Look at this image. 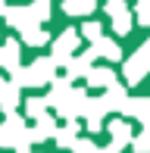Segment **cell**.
<instances>
[{
	"instance_id": "6da1fadb",
	"label": "cell",
	"mask_w": 150,
	"mask_h": 153,
	"mask_svg": "<svg viewBox=\"0 0 150 153\" xmlns=\"http://www.w3.org/2000/svg\"><path fill=\"white\" fill-rule=\"evenodd\" d=\"M56 81V62L50 56H38L35 62L28 66H19L13 72V85L22 91V88H44V85H53Z\"/></svg>"
},
{
	"instance_id": "7a4b0ae2",
	"label": "cell",
	"mask_w": 150,
	"mask_h": 153,
	"mask_svg": "<svg viewBox=\"0 0 150 153\" xmlns=\"http://www.w3.org/2000/svg\"><path fill=\"white\" fill-rule=\"evenodd\" d=\"M78 44H81V31H75V28L59 31V38L53 41V53H50V59L56 62V66H69L72 56H75V50H78Z\"/></svg>"
},
{
	"instance_id": "3957f363",
	"label": "cell",
	"mask_w": 150,
	"mask_h": 153,
	"mask_svg": "<svg viewBox=\"0 0 150 153\" xmlns=\"http://www.w3.org/2000/svg\"><path fill=\"white\" fill-rule=\"evenodd\" d=\"M125 85H141V81L147 78V72H150V53L147 50H134L131 56L125 59Z\"/></svg>"
},
{
	"instance_id": "277c9868",
	"label": "cell",
	"mask_w": 150,
	"mask_h": 153,
	"mask_svg": "<svg viewBox=\"0 0 150 153\" xmlns=\"http://www.w3.org/2000/svg\"><path fill=\"white\" fill-rule=\"evenodd\" d=\"M88 100H91V97H88L85 88H72V94L66 97V103L56 109V113L63 116L66 122H78L81 116H85V109H88Z\"/></svg>"
},
{
	"instance_id": "5b68a950",
	"label": "cell",
	"mask_w": 150,
	"mask_h": 153,
	"mask_svg": "<svg viewBox=\"0 0 150 153\" xmlns=\"http://www.w3.org/2000/svg\"><path fill=\"white\" fill-rule=\"evenodd\" d=\"M3 19H6V25L16 28V31H28V28H35V25H41L35 19V13H31V6H10Z\"/></svg>"
},
{
	"instance_id": "8992f818",
	"label": "cell",
	"mask_w": 150,
	"mask_h": 153,
	"mask_svg": "<svg viewBox=\"0 0 150 153\" xmlns=\"http://www.w3.org/2000/svg\"><path fill=\"white\" fill-rule=\"evenodd\" d=\"M94 59H97V50H94V47L85 50V53H78V56H72V62L66 66V78L72 81V78H81V75L88 78L91 69H94Z\"/></svg>"
},
{
	"instance_id": "52a82bcc",
	"label": "cell",
	"mask_w": 150,
	"mask_h": 153,
	"mask_svg": "<svg viewBox=\"0 0 150 153\" xmlns=\"http://www.w3.org/2000/svg\"><path fill=\"white\" fill-rule=\"evenodd\" d=\"M106 131H110V144L116 150H125V144H134V134H131V125L125 119H113L106 125Z\"/></svg>"
},
{
	"instance_id": "ba28073f",
	"label": "cell",
	"mask_w": 150,
	"mask_h": 153,
	"mask_svg": "<svg viewBox=\"0 0 150 153\" xmlns=\"http://www.w3.org/2000/svg\"><path fill=\"white\" fill-rule=\"evenodd\" d=\"M103 116H106L103 100H100V97H91L85 116H81V119H85V128H88V131H100V128H103Z\"/></svg>"
},
{
	"instance_id": "9c48e42d",
	"label": "cell",
	"mask_w": 150,
	"mask_h": 153,
	"mask_svg": "<svg viewBox=\"0 0 150 153\" xmlns=\"http://www.w3.org/2000/svg\"><path fill=\"white\" fill-rule=\"evenodd\" d=\"M19 41L16 38H6L0 41V69H6V72H16L19 69Z\"/></svg>"
},
{
	"instance_id": "30bf717a",
	"label": "cell",
	"mask_w": 150,
	"mask_h": 153,
	"mask_svg": "<svg viewBox=\"0 0 150 153\" xmlns=\"http://www.w3.org/2000/svg\"><path fill=\"white\" fill-rule=\"evenodd\" d=\"M100 100H103V106H106V113H110V109H125L128 106V100H131V97L125 94V85H119V81H116L113 88H106L103 94H100Z\"/></svg>"
},
{
	"instance_id": "8fae6325",
	"label": "cell",
	"mask_w": 150,
	"mask_h": 153,
	"mask_svg": "<svg viewBox=\"0 0 150 153\" xmlns=\"http://www.w3.org/2000/svg\"><path fill=\"white\" fill-rule=\"evenodd\" d=\"M125 119H138L141 125H150V97H131L128 106L122 109Z\"/></svg>"
},
{
	"instance_id": "7c38bea8",
	"label": "cell",
	"mask_w": 150,
	"mask_h": 153,
	"mask_svg": "<svg viewBox=\"0 0 150 153\" xmlns=\"http://www.w3.org/2000/svg\"><path fill=\"white\" fill-rule=\"evenodd\" d=\"M69 94H72V81H69V78H56V81L50 85V94H44V97H47V103H50L53 109H59Z\"/></svg>"
},
{
	"instance_id": "4fadbf2b",
	"label": "cell",
	"mask_w": 150,
	"mask_h": 153,
	"mask_svg": "<svg viewBox=\"0 0 150 153\" xmlns=\"http://www.w3.org/2000/svg\"><path fill=\"white\" fill-rule=\"evenodd\" d=\"M19 88L13 85V81H6V85H0V109H3L6 116H13L16 113V106H19Z\"/></svg>"
},
{
	"instance_id": "5bb4252c",
	"label": "cell",
	"mask_w": 150,
	"mask_h": 153,
	"mask_svg": "<svg viewBox=\"0 0 150 153\" xmlns=\"http://www.w3.org/2000/svg\"><path fill=\"white\" fill-rule=\"evenodd\" d=\"M88 85H91V88H103V91H106V88L116 85V72H113V69H103V66H94L91 75H88Z\"/></svg>"
},
{
	"instance_id": "9a60e30c",
	"label": "cell",
	"mask_w": 150,
	"mask_h": 153,
	"mask_svg": "<svg viewBox=\"0 0 150 153\" xmlns=\"http://www.w3.org/2000/svg\"><path fill=\"white\" fill-rule=\"evenodd\" d=\"M78 128H81L78 122H66L63 128L56 131V137H53V141H56V147H63V150H72V147H75V141H78Z\"/></svg>"
},
{
	"instance_id": "2e32d148",
	"label": "cell",
	"mask_w": 150,
	"mask_h": 153,
	"mask_svg": "<svg viewBox=\"0 0 150 153\" xmlns=\"http://www.w3.org/2000/svg\"><path fill=\"white\" fill-rule=\"evenodd\" d=\"M94 50H97V56H103L106 62H119L122 59V47L116 44L113 38H103V41H97V44H91Z\"/></svg>"
},
{
	"instance_id": "e0dca14e",
	"label": "cell",
	"mask_w": 150,
	"mask_h": 153,
	"mask_svg": "<svg viewBox=\"0 0 150 153\" xmlns=\"http://www.w3.org/2000/svg\"><path fill=\"white\" fill-rule=\"evenodd\" d=\"M97 10V0H63V13L66 16H91Z\"/></svg>"
},
{
	"instance_id": "ac0fdd59",
	"label": "cell",
	"mask_w": 150,
	"mask_h": 153,
	"mask_svg": "<svg viewBox=\"0 0 150 153\" xmlns=\"http://www.w3.org/2000/svg\"><path fill=\"white\" fill-rule=\"evenodd\" d=\"M47 106H50L47 97H28V100H25V116L35 119V122H41L44 116H50V113H47Z\"/></svg>"
},
{
	"instance_id": "d6986e66",
	"label": "cell",
	"mask_w": 150,
	"mask_h": 153,
	"mask_svg": "<svg viewBox=\"0 0 150 153\" xmlns=\"http://www.w3.org/2000/svg\"><path fill=\"white\" fill-rule=\"evenodd\" d=\"M56 119H50V116H44L35 128H31V141H47V137H56Z\"/></svg>"
},
{
	"instance_id": "ffe728a7",
	"label": "cell",
	"mask_w": 150,
	"mask_h": 153,
	"mask_svg": "<svg viewBox=\"0 0 150 153\" xmlns=\"http://www.w3.org/2000/svg\"><path fill=\"white\" fill-rule=\"evenodd\" d=\"M22 41L28 47H44L47 41H50V34H47L44 28H41V25H35V28H28V31H22Z\"/></svg>"
},
{
	"instance_id": "44dd1931",
	"label": "cell",
	"mask_w": 150,
	"mask_h": 153,
	"mask_svg": "<svg viewBox=\"0 0 150 153\" xmlns=\"http://www.w3.org/2000/svg\"><path fill=\"white\" fill-rule=\"evenodd\" d=\"M81 38H88L91 44L103 41V25H100V22H94V19H88V22L81 25Z\"/></svg>"
},
{
	"instance_id": "7402d4cb",
	"label": "cell",
	"mask_w": 150,
	"mask_h": 153,
	"mask_svg": "<svg viewBox=\"0 0 150 153\" xmlns=\"http://www.w3.org/2000/svg\"><path fill=\"white\" fill-rule=\"evenodd\" d=\"M134 22L150 28V0H138L134 3Z\"/></svg>"
},
{
	"instance_id": "603a6c76",
	"label": "cell",
	"mask_w": 150,
	"mask_h": 153,
	"mask_svg": "<svg viewBox=\"0 0 150 153\" xmlns=\"http://www.w3.org/2000/svg\"><path fill=\"white\" fill-rule=\"evenodd\" d=\"M138 153H150V125H144V128L134 134V144H131Z\"/></svg>"
},
{
	"instance_id": "cb8c5ba5",
	"label": "cell",
	"mask_w": 150,
	"mask_h": 153,
	"mask_svg": "<svg viewBox=\"0 0 150 153\" xmlns=\"http://www.w3.org/2000/svg\"><path fill=\"white\" fill-rule=\"evenodd\" d=\"M103 13L110 19H119V16L128 13V6H125V0H106V3H103Z\"/></svg>"
},
{
	"instance_id": "d4e9b609",
	"label": "cell",
	"mask_w": 150,
	"mask_h": 153,
	"mask_svg": "<svg viewBox=\"0 0 150 153\" xmlns=\"http://www.w3.org/2000/svg\"><path fill=\"white\" fill-rule=\"evenodd\" d=\"M31 13H35L38 22H47V19H50V0H35V3H31Z\"/></svg>"
},
{
	"instance_id": "484cf974",
	"label": "cell",
	"mask_w": 150,
	"mask_h": 153,
	"mask_svg": "<svg viewBox=\"0 0 150 153\" xmlns=\"http://www.w3.org/2000/svg\"><path fill=\"white\" fill-rule=\"evenodd\" d=\"M131 25H134V19H131V13H125V16H119V19H113V31H116V34H128V31H131Z\"/></svg>"
},
{
	"instance_id": "4316f807",
	"label": "cell",
	"mask_w": 150,
	"mask_h": 153,
	"mask_svg": "<svg viewBox=\"0 0 150 153\" xmlns=\"http://www.w3.org/2000/svg\"><path fill=\"white\" fill-rule=\"evenodd\" d=\"M72 150H75V153H97V144H94L91 137H78Z\"/></svg>"
},
{
	"instance_id": "83f0119b",
	"label": "cell",
	"mask_w": 150,
	"mask_h": 153,
	"mask_svg": "<svg viewBox=\"0 0 150 153\" xmlns=\"http://www.w3.org/2000/svg\"><path fill=\"white\" fill-rule=\"evenodd\" d=\"M0 147H16V141H13V134L0 125Z\"/></svg>"
},
{
	"instance_id": "f1b7e54d",
	"label": "cell",
	"mask_w": 150,
	"mask_h": 153,
	"mask_svg": "<svg viewBox=\"0 0 150 153\" xmlns=\"http://www.w3.org/2000/svg\"><path fill=\"white\" fill-rule=\"evenodd\" d=\"M97 153H119V150H116L113 144H106V147H103V150H97Z\"/></svg>"
},
{
	"instance_id": "f546056e",
	"label": "cell",
	"mask_w": 150,
	"mask_h": 153,
	"mask_svg": "<svg viewBox=\"0 0 150 153\" xmlns=\"http://www.w3.org/2000/svg\"><path fill=\"white\" fill-rule=\"evenodd\" d=\"M141 50H147V53H150V38L144 41V44H141Z\"/></svg>"
}]
</instances>
